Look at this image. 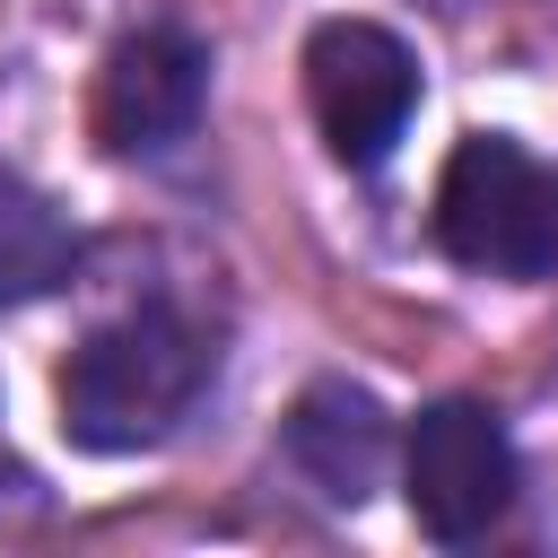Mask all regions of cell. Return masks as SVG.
<instances>
[{
    "mask_svg": "<svg viewBox=\"0 0 558 558\" xmlns=\"http://www.w3.org/2000/svg\"><path fill=\"white\" fill-rule=\"evenodd\" d=\"M209 366H218V349H209V331L192 314L131 305V314L96 323L70 349V366H61V427L87 453H148V445H166L192 418V401L209 392Z\"/></svg>",
    "mask_w": 558,
    "mask_h": 558,
    "instance_id": "1",
    "label": "cell"
},
{
    "mask_svg": "<svg viewBox=\"0 0 558 558\" xmlns=\"http://www.w3.org/2000/svg\"><path fill=\"white\" fill-rule=\"evenodd\" d=\"M427 227L445 262L480 279H549L558 270V166L506 131H471L436 174Z\"/></svg>",
    "mask_w": 558,
    "mask_h": 558,
    "instance_id": "2",
    "label": "cell"
},
{
    "mask_svg": "<svg viewBox=\"0 0 558 558\" xmlns=\"http://www.w3.org/2000/svg\"><path fill=\"white\" fill-rule=\"evenodd\" d=\"M305 105L349 174H375L418 113V52L375 17H323L305 35Z\"/></svg>",
    "mask_w": 558,
    "mask_h": 558,
    "instance_id": "3",
    "label": "cell"
},
{
    "mask_svg": "<svg viewBox=\"0 0 558 558\" xmlns=\"http://www.w3.org/2000/svg\"><path fill=\"white\" fill-rule=\"evenodd\" d=\"M401 480H410L418 532L445 541V549H462V541H480L514 506V445H506V427H497L488 401H427L418 427H410Z\"/></svg>",
    "mask_w": 558,
    "mask_h": 558,
    "instance_id": "4",
    "label": "cell"
},
{
    "mask_svg": "<svg viewBox=\"0 0 558 558\" xmlns=\"http://www.w3.org/2000/svg\"><path fill=\"white\" fill-rule=\"evenodd\" d=\"M201 105H209V44L174 17H148L105 52L87 122L113 157H157L201 131Z\"/></svg>",
    "mask_w": 558,
    "mask_h": 558,
    "instance_id": "5",
    "label": "cell"
},
{
    "mask_svg": "<svg viewBox=\"0 0 558 558\" xmlns=\"http://www.w3.org/2000/svg\"><path fill=\"white\" fill-rule=\"evenodd\" d=\"M279 445H288V462L305 471L314 497H331V506H366L375 480H384V462H392V418H384V401H375L366 384L323 375V384L296 392Z\"/></svg>",
    "mask_w": 558,
    "mask_h": 558,
    "instance_id": "6",
    "label": "cell"
},
{
    "mask_svg": "<svg viewBox=\"0 0 558 558\" xmlns=\"http://www.w3.org/2000/svg\"><path fill=\"white\" fill-rule=\"evenodd\" d=\"M70 270H78V227L26 174L0 166V314L44 305L52 288H70Z\"/></svg>",
    "mask_w": 558,
    "mask_h": 558,
    "instance_id": "7",
    "label": "cell"
}]
</instances>
